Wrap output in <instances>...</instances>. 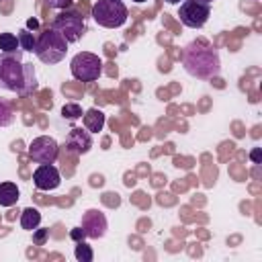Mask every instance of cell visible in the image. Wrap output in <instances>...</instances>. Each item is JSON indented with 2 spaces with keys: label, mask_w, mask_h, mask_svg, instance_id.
I'll list each match as a JSON object with an SVG mask.
<instances>
[{
  "label": "cell",
  "mask_w": 262,
  "mask_h": 262,
  "mask_svg": "<svg viewBox=\"0 0 262 262\" xmlns=\"http://www.w3.org/2000/svg\"><path fill=\"white\" fill-rule=\"evenodd\" d=\"M92 147V133L82 129V127H74L70 129L68 137H66V149L74 156H84L88 154Z\"/></svg>",
  "instance_id": "obj_10"
},
{
  "label": "cell",
  "mask_w": 262,
  "mask_h": 262,
  "mask_svg": "<svg viewBox=\"0 0 262 262\" xmlns=\"http://www.w3.org/2000/svg\"><path fill=\"white\" fill-rule=\"evenodd\" d=\"M133 2H137V4H141V2H147V0H133Z\"/></svg>",
  "instance_id": "obj_27"
},
{
  "label": "cell",
  "mask_w": 262,
  "mask_h": 262,
  "mask_svg": "<svg viewBox=\"0 0 262 262\" xmlns=\"http://www.w3.org/2000/svg\"><path fill=\"white\" fill-rule=\"evenodd\" d=\"M178 16H180V23L184 27L201 29L211 16V6L203 4V2H194V0H184V2H180Z\"/></svg>",
  "instance_id": "obj_7"
},
{
  "label": "cell",
  "mask_w": 262,
  "mask_h": 262,
  "mask_svg": "<svg viewBox=\"0 0 262 262\" xmlns=\"http://www.w3.org/2000/svg\"><path fill=\"white\" fill-rule=\"evenodd\" d=\"M168 4H180V0H166Z\"/></svg>",
  "instance_id": "obj_25"
},
{
  "label": "cell",
  "mask_w": 262,
  "mask_h": 262,
  "mask_svg": "<svg viewBox=\"0 0 262 262\" xmlns=\"http://www.w3.org/2000/svg\"><path fill=\"white\" fill-rule=\"evenodd\" d=\"M70 237H72L74 242H84L86 233H84V229H82V227H74V229L70 231Z\"/></svg>",
  "instance_id": "obj_22"
},
{
  "label": "cell",
  "mask_w": 262,
  "mask_h": 262,
  "mask_svg": "<svg viewBox=\"0 0 262 262\" xmlns=\"http://www.w3.org/2000/svg\"><path fill=\"white\" fill-rule=\"evenodd\" d=\"M82 123H84V129L90 131V133H98L102 131L104 127V113L100 108H88L84 115H82Z\"/></svg>",
  "instance_id": "obj_12"
},
{
  "label": "cell",
  "mask_w": 262,
  "mask_h": 262,
  "mask_svg": "<svg viewBox=\"0 0 262 262\" xmlns=\"http://www.w3.org/2000/svg\"><path fill=\"white\" fill-rule=\"evenodd\" d=\"M59 156V145L49 135H39L29 143V158L35 164H53Z\"/></svg>",
  "instance_id": "obj_8"
},
{
  "label": "cell",
  "mask_w": 262,
  "mask_h": 262,
  "mask_svg": "<svg viewBox=\"0 0 262 262\" xmlns=\"http://www.w3.org/2000/svg\"><path fill=\"white\" fill-rule=\"evenodd\" d=\"M61 182V176H59V170L53 166V164H41L35 172H33V184L39 188V190H55Z\"/></svg>",
  "instance_id": "obj_11"
},
{
  "label": "cell",
  "mask_w": 262,
  "mask_h": 262,
  "mask_svg": "<svg viewBox=\"0 0 262 262\" xmlns=\"http://www.w3.org/2000/svg\"><path fill=\"white\" fill-rule=\"evenodd\" d=\"M74 256H76V260H78V262H92L94 252H92V248H90L88 244H84V242H76Z\"/></svg>",
  "instance_id": "obj_17"
},
{
  "label": "cell",
  "mask_w": 262,
  "mask_h": 262,
  "mask_svg": "<svg viewBox=\"0 0 262 262\" xmlns=\"http://www.w3.org/2000/svg\"><path fill=\"white\" fill-rule=\"evenodd\" d=\"M127 6L121 0H96L92 4V18L104 29H117L127 23Z\"/></svg>",
  "instance_id": "obj_4"
},
{
  "label": "cell",
  "mask_w": 262,
  "mask_h": 262,
  "mask_svg": "<svg viewBox=\"0 0 262 262\" xmlns=\"http://www.w3.org/2000/svg\"><path fill=\"white\" fill-rule=\"evenodd\" d=\"M18 201V186L14 182H0V205L12 207Z\"/></svg>",
  "instance_id": "obj_14"
},
{
  "label": "cell",
  "mask_w": 262,
  "mask_h": 262,
  "mask_svg": "<svg viewBox=\"0 0 262 262\" xmlns=\"http://www.w3.org/2000/svg\"><path fill=\"white\" fill-rule=\"evenodd\" d=\"M70 70H72V76L80 82H96L98 76L102 74V59L96 53L80 51L72 57Z\"/></svg>",
  "instance_id": "obj_6"
},
{
  "label": "cell",
  "mask_w": 262,
  "mask_h": 262,
  "mask_svg": "<svg viewBox=\"0 0 262 262\" xmlns=\"http://www.w3.org/2000/svg\"><path fill=\"white\" fill-rule=\"evenodd\" d=\"M12 121H14V111H12L10 102L0 98V127H8V125H12Z\"/></svg>",
  "instance_id": "obj_18"
},
{
  "label": "cell",
  "mask_w": 262,
  "mask_h": 262,
  "mask_svg": "<svg viewBox=\"0 0 262 262\" xmlns=\"http://www.w3.org/2000/svg\"><path fill=\"white\" fill-rule=\"evenodd\" d=\"M182 66L192 78L199 80H211L221 72V59L217 49L205 41H192L184 47Z\"/></svg>",
  "instance_id": "obj_2"
},
{
  "label": "cell",
  "mask_w": 262,
  "mask_h": 262,
  "mask_svg": "<svg viewBox=\"0 0 262 262\" xmlns=\"http://www.w3.org/2000/svg\"><path fill=\"white\" fill-rule=\"evenodd\" d=\"M68 41L51 27H47L39 37H37V45H35V55L43 61V63H59L66 53H68Z\"/></svg>",
  "instance_id": "obj_3"
},
{
  "label": "cell",
  "mask_w": 262,
  "mask_h": 262,
  "mask_svg": "<svg viewBox=\"0 0 262 262\" xmlns=\"http://www.w3.org/2000/svg\"><path fill=\"white\" fill-rule=\"evenodd\" d=\"M47 237H49V229H33V244L35 246H43L45 242H47Z\"/></svg>",
  "instance_id": "obj_20"
},
{
  "label": "cell",
  "mask_w": 262,
  "mask_h": 262,
  "mask_svg": "<svg viewBox=\"0 0 262 262\" xmlns=\"http://www.w3.org/2000/svg\"><path fill=\"white\" fill-rule=\"evenodd\" d=\"M49 8H55V10H66L74 0H45Z\"/></svg>",
  "instance_id": "obj_21"
},
{
  "label": "cell",
  "mask_w": 262,
  "mask_h": 262,
  "mask_svg": "<svg viewBox=\"0 0 262 262\" xmlns=\"http://www.w3.org/2000/svg\"><path fill=\"white\" fill-rule=\"evenodd\" d=\"M194 2H203V4H211L213 0H194Z\"/></svg>",
  "instance_id": "obj_26"
},
{
  "label": "cell",
  "mask_w": 262,
  "mask_h": 262,
  "mask_svg": "<svg viewBox=\"0 0 262 262\" xmlns=\"http://www.w3.org/2000/svg\"><path fill=\"white\" fill-rule=\"evenodd\" d=\"M18 51V39L12 33H0V53Z\"/></svg>",
  "instance_id": "obj_16"
},
{
  "label": "cell",
  "mask_w": 262,
  "mask_h": 262,
  "mask_svg": "<svg viewBox=\"0 0 262 262\" xmlns=\"http://www.w3.org/2000/svg\"><path fill=\"white\" fill-rule=\"evenodd\" d=\"M84 113H82V106L78 104V102H66L63 106H61V117L63 119H68V121H76V119H80Z\"/></svg>",
  "instance_id": "obj_19"
},
{
  "label": "cell",
  "mask_w": 262,
  "mask_h": 262,
  "mask_svg": "<svg viewBox=\"0 0 262 262\" xmlns=\"http://www.w3.org/2000/svg\"><path fill=\"white\" fill-rule=\"evenodd\" d=\"M37 74L33 63L20 59V51L0 53V88L29 96L37 90Z\"/></svg>",
  "instance_id": "obj_1"
},
{
  "label": "cell",
  "mask_w": 262,
  "mask_h": 262,
  "mask_svg": "<svg viewBox=\"0 0 262 262\" xmlns=\"http://www.w3.org/2000/svg\"><path fill=\"white\" fill-rule=\"evenodd\" d=\"M51 29H55L68 43H76L84 37L86 33V20L80 12L76 10H61L53 23H51Z\"/></svg>",
  "instance_id": "obj_5"
},
{
  "label": "cell",
  "mask_w": 262,
  "mask_h": 262,
  "mask_svg": "<svg viewBox=\"0 0 262 262\" xmlns=\"http://www.w3.org/2000/svg\"><path fill=\"white\" fill-rule=\"evenodd\" d=\"M16 39H18V49H23V51H35V45H37V37H35V35H33L29 29H23V31H18Z\"/></svg>",
  "instance_id": "obj_15"
},
{
  "label": "cell",
  "mask_w": 262,
  "mask_h": 262,
  "mask_svg": "<svg viewBox=\"0 0 262 262\" xmlns=\"http://www.w3.org/2000/svg\"><path fill=\"white\" fill-rule=\"evenodd\" d=\"M86 233V237L90 239H98L106 233L108 229V223H106V215L98 209H88L84 215H82V225H80Z\"/></svg>",
  "instance_id": "obj_9"
},
{
  "label": "cell",
  "mask_w": 262,
  "mask_h": 262,
  "mask_svg": "<svg viewBox=\"0 0 262 262\" xmlns=\"http://www.w3.org/2000/svg\"><path fill=\"white\" fill-rule=\"evenodd\" d=\"M250 158H252L254 164H260V158H262V156H260V147H254V149L250 151Z\"/></svg>",
  "instance_id": "obj_23"
},
{
  "label": "cell",
  "mask_w": 262,
  "mask_h": 262,
  "mask_svg": "<svg viewBox=\"0 0 262 262\" xmlns=\"http://www.w3.org/2000/svg\"><path fill=\"white\" fill-rule=\"evenodd\" d=\"M27 27H29V29H33V31H35V29H37V27H39V20H37V18H29V20H27Z\"/></svg>",
  "instance_id": "obj_24"
},
{
  "label": "cell",
  "mask_w": 262,
  "mask_h": 262,
  "mask_svg": "<svg viewBox=\"0 0 262 262\" xmlns=\"http://www.w3.org/2000/svg\"><path fill=\"white\" fill-rule=\"evenodd\" d=\"M39 223H41V213H39V209H35V207L23 209V213H20V227H23V229L33 231V229L39 227Z\"/></svg>",
  "instance_id": "obj_13"
}]
</instances>
